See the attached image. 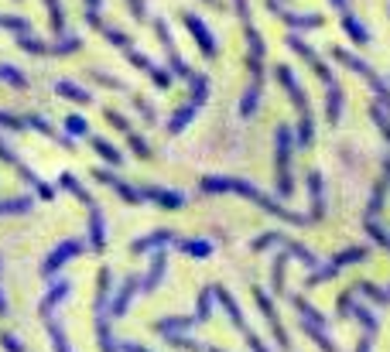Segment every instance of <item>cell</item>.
Segmentation results:
<instances>
[{
    "mask_svg": "<svg viewBox=\"0 0 390 352\" xmlns=\"http://www.w3.org/2000/svg\"><path fill=\"white\" fill-rule=\"evenodd\" d=\"M59 89H62V92H69L72 99H90V96H83V92H76V89H72V86H65V83H62V86H59Z\"/></svg>",
    "mask_w": 390,
    "mask_h": 352,
    "instance_id": "obj_5",
    "label": "cell"
},
{
    "mask_svg": "<svg viewBox=\"0 0 390 352\" xmlns=\"http://www.w3.org/2000/svg\"><path fill=\"white\" fill-rule=\"evenodd\" d=\"M182 21H185V28L192 31V38H195V41H198V48H202V52H205V55L212 59V55H216V45H212V34L205 31V24H202L198 17H192L189 10L182 14Z\"/></svg>",
    "mask_w": 390,
    "mask_h": 352,
    "instance_id": "obj_1",
    "label": "cell"
},
{
    "mask_svg": "<svg viewBox=\"0 0 390 352\" xmlns=\"http://www.w3.org/2000/svg\"><path fill=\"white\" fill-rule=\"evenodd\" d=\"M205 3H212V7H219V0H205Z\"/></svg>",
    "mask_w": 390,
    "mask_h": 352,
    "instance_id": "obj_7",
    "label": "cell"
},
{
    "mask_svg": "<svg viewBox=\"0 0 390 352\" xmlns=\"http://www.w3.org/2000/svg\"><path fill=\"white\" fill-rule=\"evenodd\" d=\"M127 7H130V14H134L137 21L147 17V3H144V0H127Z\"/></svg>",
    "mask_w": 390,
    "mask_h": 352,
    "instance_id": "obj_4",
    "label": "cell"
},
{
    "mask_svg": "<svg viewBox=\"0 0 390 352\" xmlns=\"http://www.w3.org/2000/svg\"><path fill=\"white\" fill-rule=\"evenodd\" d=\"M0 28H7V31H17V34H28V21H24V17L0 14Z\"/></svg>",
    "mask_w": 390,
    "mask_h": 352,
    "instance_id": "obj_3",
    "label": "cell"
},
{
    "mask_svg": "<svg viewBox=\"0 0 390 352\" xmlns=\"http://www.w3.org/2000/svg\"><path fill=\"white\" fill-rule=\"evenodd\" d=\"M332 7H336L339 14H346V10H349V7H346V0H332Z\"/></svg>",
    "mask_w": 390,
    "mask_h": 352,
    "instance_id": "obj_6",
    "label": "cell"
},
{
    "mask_svg": "<svg viewBox=\"0 0 390 352\" xmlns=\"http://www.w3.org/2000/svg\"><path fill=\"white\" fill-rule=\"evenodd\" d=\"M342 28H346V31H349V34L356 38V45H367V31H363V28H360V24L353 21V14H349V10L342 14Z\"/></svg>",
    "mask_w": 390,
    "mask_h": 352,
    "instance_id": "obj_2",
    "label": "cell"
}]
</instances>
